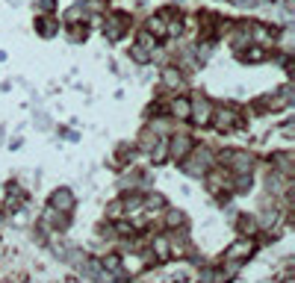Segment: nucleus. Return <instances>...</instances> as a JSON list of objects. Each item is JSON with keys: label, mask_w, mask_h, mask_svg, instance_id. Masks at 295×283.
Returning a JSON list of instances; mask_svg holds the SVG:
<instances>
[{"label": "nucleus", "mask_w": 295, "mask_h": 283, "mask_svg": "<svg viewBox=\"0 0 295 283\" xmlns=\"http://www.w3.org/2000/svg\"><path fill=\"white\" fill-rule=\"evenodd\" d=\"M130 59L139 62V65H148V62H151V50L142 48V45H133V48H130Z\"/></svg>", "instance_id": "20"}, {"label": "nucleus", "mask_w": 295, "mask_h": 283, "mask_svg": "<svg viewBox=\"0 0 295 283\" xmlns=\"http://www.w3.org/2000/svg\"><path fill=\"white\" fill-rule=\"evenodd\" d=\"M272 166H278V168H275L278 174H283V177H292V168H295L292 153H289V150H283V153H275V156H272Z\"/></svg>", "instance_id": "11"}, {"label": "nucleus", "mask_w": 295, "mask_h": 283, "mask_svg": "<svg viewBox=\"0 0 295 283\" xmlns=\"http://www.w3.org/2000/svg\"><path fill=\"white\" fill-rule=\"evenodd\" d=\"M136 45H142V48H148L151 50V59H154V50H156V38L151 33H148V30H139V33H136Z\"/></svg>", "instance_id": "21"}, {"label": "nucleus", "mask_w": 295, "mask_h": 283, "mask_svg": "<svg viewBox=\"0 0 295 283\" xmlns=\"http://www.w3.org/2000/svg\"><path fill=\"white\" fill-rule=\"evenodd\" d=\"M248 35H251V42H257L260 48H269V45L275 42V30H269L266 24H248Z\"/></svg>", "instance_id": "10"}, {"label": "nucleus", "mask_w": 295, "mask_h": 283, "mask_svg": "<svg viewBox=\"0 0 295 283\" xmlns=\"http://www.w3.org/2000/svg\"><path fill=\"white\" fill-rule=\"evenodd\" d=\"M148 153H151V163H154V166H162V163L168 159V142H165V136H159Z\"/></svg>", "instance_id": "15"}, {"label": "nucleus", "mask_w": 295, "mask_h": 283, "mask_svg": "<svg viewBox=\"0 0 295 283\" xmlns=\"http://www.w3.org/2000/svg\"><path fill=\"white\" fill-rule=\"evenodd\" d=\"M209 124H213L219 133L239 130V127H242V112H239L236 106H230V103H225V106H216V109H213V118H209Z\"/></svg>", "instance_id": "1"}, {"label": "nucleus", "mask_w": 295, "mask_h": 283, "mask_svg": "<svg viewBox=\"0 0 295 283\" xmlns=\"http://www.w3.org/2000/svg\"><path fill=\"white\" fill-rule=\"evenodd\" d=\"M51 207H53V210H59V213H74L77 198H74V192H71V189H56V192L51 195Z\"/></svg>", "instance_id": "8"}, {"label": "nucleus", "mask_w": 295, "mask_h": 283, "mask_svg": "<svg viewBox=\"0 0 295 283\" xmlns=\"http://www.w3.org/2000/svg\"><path fill=\"white\" fill-rule=\"evenodd\" d=\"M145 30L154 35V38H165V15L159 12V15L148 18V27H145Z\"/></svg>", "instance_id": "18"}, {"label": "nucleus", "mask_w": 295, "mask_h": 283, "mask_svg": "<svg viewBox=\"0 0 295 283\" xmlns=\"http://www.w3.org/2000/svg\"><path fill=\"white\" fill-rule=\"evenodd\" d=\"M127 27H130V15H124V12H112V15H106L104 21V33L109 42H118L124 33H127Z\"/></svg>", "instance_id": "4"}, {"label": "nucleus", "mask_w": 295, "mask_h": 283, "mask_svg": "<svg viewBox=\"0 0 295 283\" xmlns=\"http://www.w3.org/2000/svg\"><path fill=\"white\" fill-rule=\"evenodd\" d=\"M239 59H242V62H251V65H257V62H266V59H269V50L260 48V45H254L251 50L242 48L239 50Z\"/></svg>", "instance_id": "14"}, {"label": "nucleus", "mask_w": 295, "mask_h": 283, "mask_svg": "<svg viewBox=\"0 0 295 283\" xmlns=\"http://www.w3.org/2000/svg\"><path fill=\"white\" fill-rule=\"evenodd\" d=\"M165 142H168V159H174V163H180V159H183V156H186V153L195 148L192 136L183 133V130H180V133H177V130H174V133H168V136H165Z\"/></svg>", "instance_id": "3"}, {"label": "nucleus", "mask_w": 295, "mask_h": 283, "mask_svg": "<svg viewBox=\"0 0 295 283\" xmlns=\"http://www.w3.org/2000/svg\"><path fill=\"white\" fill-rule=\"evenodd\" d=\"M213 109H216V103L204 95H195L189 98V121L195 127H207L209 118H213Z\"/></svg>", "instance_id": "2"}, {"label": "nucleus", "mask_w": 295, "mask_h": 283, "mask_svg": "<svg viewBox=\"0 0 295 283\" xmlns=\"http://www.w3.org/2000/svg\"><path fill=\"white\" fill-rule=\"evenodd\" d=\"M21 200H24V192H21L18 186H9V195H6V210H18V207H21Z\"/></svg>", "instance_id": "22"}, {"label": "nucleus", "mask_w": 295, "mask_h": 283, "mask_svg": "<svg viewBox=\"0 0 295 283\" xmlns=\"http://www.w3.org/2000/svg\"><path fill=\"white\" fill-rule=\"evenodd\" d=\"M254 251H257V245L251 242V236H242V239H236L230 248H225V260H242L245 263Z\"/></svg>", "instance_id": "5"}, {"label": "nucleus", "mask_w": 295, "mask_h": 283, "mask_svg": "<svg viewBox=\"0 0 295 283\" xmlns=\"http://www.w3.org/2000/svg\"><path fill=\"white\" fill-rule=\"evenodd\" d=\"M35 27H38V33L45 35V38H51V35H56V21H53V18H41V21H38Z\"/></svg>", "instance_id": "24"}, {"label": "nucleus", "mask_w": 295, "mask_h": 283, "mask_svg": "<svg viewBox=\"0 0 295 283\" xmlns=\"http://www.w3.org/2000/svg\"><path fill=\"white\" fill-rule=\"evenodd\" d=\"M53 6H56V0H38L35 3V12L38 15H48V12H53Z\"/></svg>", "instance_id": "26"}, {"label": "nucleus", "mask_w": 295, "mask_h": 283, "mask_svg": "<svg viewBox=\"0 0 295 283\" xmlns=\"http://www.w3.org/2000/svg\"><path fill=\"white\" fill-rule=\"evenodd\" d=\"M230 3H236V6H248V9H251V6H260V0H230Z\"/></svg>", "instance_id": "27"}, {"label": "nucleus", "mask_w": 295, "mask_h": 283, "mask_svg": "<svg viewBox=\"0 0 295 283\" xmlns=\"http://www.w3.org/2000/svg\"><path fill=\"white\" fill-rule=\"evenodd\" d=\"M68 224H71V213H59V210H53V207H48V210H45V216H41V227L68 230Z\"/></svg>", "instance_id": "7"}, {"label": "nucleus", "mask_w": 295, "mask_h": 283, "mask_svg": "<svg viewBox=\"0 0 295 283\" xmlns=\"http://www.w3.org/2000/svg\"><path fill=\"white\" fill-rule=\"evenodd\" d=\"M168 112L177 121H189V98H172L168 100Z\"/></svg>", "instance_id": "13"}, {"label": "nucleus", "mask_w": 295, "mask_h": 283, "mask_svg": "<svg viewBox=\"0 0 295 283\" xmlns=\"http://www.w3.org/2000/svg\"><path fill=\"white\" fill-rule=\"evenodd\" d=\"M162 221H165V227H168V230H174V227H186V216H183L180 210H174V207H165Z\"/></svg>", "instance_id": "17"}, {"label": "nucleus", "mask_w": 295, "mask_h": 283, "mask_svg": "<svg viewBox=\"0 0 295 283\" xmlns=\"http://www.w3.org/2000/svg\"><path fill=\"white\" fill-rule=\"evenodd\" d=\"M230 30H233V27H230ZM230 45H233L236 50H242V48H248V45H251V35H248V24H239V27H236V30L230 33Z\"/></svg>", "instance_id": "16"}, {"label": "nucleus", "mask_w": 295, "mask_h": 283, "mask_svg": "<svg viewBox=\"0 0 295 283\" xmlns=\"http://www.w3.org/2000/svg\"><path fill=\"white\" fill-rule=\"evenodd\" d=\"M71 30H68V38L71 42H83L86 38V30H83V24L80 21H74V24H68Z\"/></svg>", "instance_id": "25"}, {"label": "nucleus", "mask_w": 295, "mask_h": 283, "mask_svg": "<svg viewBox=\"0 0 295 283\" xmlns=\"http://www.w3.org/2000/svg\"><path fill=\"white\" fill-rule=\"evenodd\" d=\"M156 139H159V136H156L154 130H151V127H145V130L139 133V139H136V145H139V150H151V148H154V142H156Z\"/></svg>", "instance_id": "19"}, {"label": "nucleus", "mask_w": 295, "mask_h": 283, "mask_svg": "<svg viewBox=\"0 0 295 283\" xmlns=\"http://www.w3.org/2000/svg\"><path fill=\"white\" fill-rule=\"evenodd\" d=\"M236 230H239L242 236H254V233H260V221H257V216L242 213V216L236 218Z\"/></svg>", "instance_id": "12"}, {"label": "nucleus", "mask_w": 295, "mask_h": 283, "mask_svg": "<svg viewBox=\"0 0 295 283\" xmlns=\"http://www.w3.org/2000/svg\"><path fill=\"white\" fill-rule=\"evenodd\" d=\"M151 254L156 257V263H168V260H172V251H168V233L151 236Z\"/></svg>", "instance_id": "9"}, {"label": "nucleus", "mask_w": 295, "mask_h": 283, "mask_svg": "<svg viewBox=\"0 0 295 283\" xmlns=\"http://www.w3.org/2000/svg\"><path fill=\"white\" fill-rule=\"evenodd\" d=\"M159 83L165 92H180L183 86H186V77H183V71L180 68H162V74H159Z\"/></svg>", "instance_id": "6"}, {"label": "nucleus", "mask_w": 295, "mask_h": 283, "mask_svg": "<svg viewBox=\"0 0 295 283\" xmlns=\"http://www.w3.org/2000/svg\"><path fill=\"white\" fill-rule=\"evenodd\" d=\"M121 216H124L121 198H118V200H109V204H106V218H109V221H115V218H121Z\"/></svg>", "instance_id": "23"}]
</instances>
